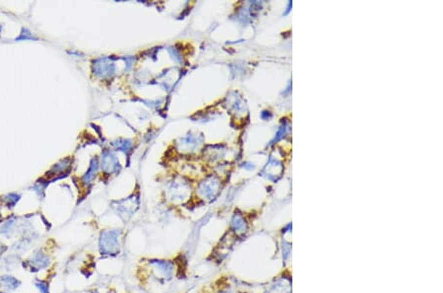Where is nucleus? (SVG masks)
Here are the masks:
<instances>
[{"instance_id":"nucleus-4","label":"nucleus","mask_w":443,"mask_h":293,"mask_svg":"<svg viewBox=\"0 0 443 293\" xmlns=\"http://www.w3.org/2000/svg\"><path fill=\"white\" fill-rule=\"evenodd\" d=\"M20 280H18L14 276L10 275H4L0 277V285L1 287H4L6 291H12L15 290L20 285Z\"/></svg>"},{"instance_id":"nucleus-1","label":"nucleus","mask_w":443,"mask_h":293,"mask_svg":"<svg viewBox=\"0 0 443 293\" xmlns=\"http://www.w3.org/2000/svg\"><path fill=\"white\" fill-rule=\"evenodd\" d=\"M120 229L103 231L99 238V250L101 255L113 257L120 252Z\"/></svg>"},{"instance_id":"nucleus-7","label":"nucleus","mask_w":443,"mask_h":293,"mask_svg":"<svg viewBox=\"0 0 443 293\" xmlns=\"http://www.w3.org/2000/svg\"><path fill=\"white\" fill-rule=\"evenodd\" d=\"M92 293H100V292H98V291H97V290H94V291H93V292H92Z\"/></svg>"},{"instance_id":"nucleus-5","label":"nucleus","mask_w":443,"mask_h":293,"mask_svg":"<svg viewBox=\"0 0 443 293\" xmlns=\"http://www.w3.org/2000/svg\"><path fill=\"white\" fill-rule=\"evenodd\" d=\"M35 285L36 287L39 289V291L41 293H50V286L49 283L46 280L43 279H36L35 280Z\"/></svg>"},{"instance_id":"nucleus-2","label":"nucleus","mask_w":443,"mask_h":293,"mask_svg":"<svg viewBox=\"0 0 443 293\" xmlns=\"http://www.w3.org/2000/svg\"><path fill=\"white\" fill-rule=\"evenodd\" d=\"M152 269L159 276V278L164 280H170L174 275V264L170 261L163 260H151L149 261Z\"/></svg>"},{"instance_id":"nucleus-6","label":"nucleus","mask_w":443,"mask_h":293,"mask_svg":"<svg viewBox=\"0 0 443 293\" xmlns=\"http://www.w3.org/2000/svg\"><path fill=\"white\" fill-rule=\"evenodd\" d=\"M220 293H235V292H233V291H222V292H220Z\"/></svg>"},{"instance_id":"nucleus-3","label":"nucleus","mask_w":443,"mask_h":293,"mask_svg":"<svg viewBox=\"0 0 443 293\" xmlns=\"http://www.w3.org/2000/svg\"><path fill=\"white\" fill-rule=\"evenodd\" d=\"M51 260L50 257L44 253L43 251H38L36 253H34V255L31 257L30 261H27V264L30 266V270L34 271V270H41L43 268L48 267V265L50 264Z\"/></svg>"}]
</instances>
